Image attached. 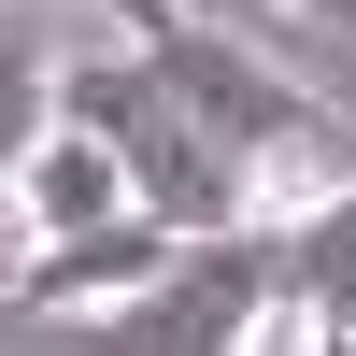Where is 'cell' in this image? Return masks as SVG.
Masks as SVG:
<instances>
[{
  "mask_svg": "<svg viewBox=\"0 0 356 356\" xmlns=\"http://www.w3.org/2000/svg\"><path fill=\"white\" fill-rule=\"evenodd\" d=\"M57 114H72V129H100L114 157H129L143 214H171L186 243H214V228H257V214H243V171H228L214 143H200V114L171 100L157 43H100V57H72V72H57Z\"/></svg>",
  "mask_w": 356,
  "mask_h": 356,
  "instance_id": "6da1fadb",
  "label": "cell"
},
{
  "mask_svg": "<svg viewBox=\"0 0 356 356\" xmlns=\"http://www.w3.org/2000/svg\"><path fill=\"white\" fill-rule=\"evenodd\" d=\"M285 285H300L285 228H214V243H186L129 314H100V342H114V356H243L257 314H271Z\"/></svg>",
  "mask_w": 356,
  "mask_h": 356,
  "instance_id": "7a4b0ae2",
  "label": "cell"
},
{
  "mask_svg": "<svg viewBox=\"0 0 356 356\" xmlns=\"http://www.w3.org/2000/svg\"><path fill=\"white\" fill-rule=\"evenodd\" d=\"M114 214H143V186H129V157H114L100 129H72V114L15 129V257L86 243V228H114Z\"/></svg>",
  "mask_w": 356,
  "mask_h": 356,
  "instance_id": "3957f363",
  "label": "cell"
},
{
  "mask_svg": "<svg viewBox=\"0 0 356 356\" xmlns=\"http://www.w3.org/2000/svg\"><path fill=\"white\" fill-rule=\"evenodd\" d=\"M171 257H186V228H171V214H114V228H86V243L15 257V314H129Z\"/></svg>",
  "mask_w": 356,
  "mask_h": 356,
  "instance_id": "277c9868",
  "label": "cell"
},
{
  "mask_svg": "<svg viewBox=\"0 0 356 356\" xmlns=\"http://www.w3.org/2000/svg\"><path fill=\"white\" fill-rule=\"evenodd\" d=\"M285 257H300V300L328 314V328H342V356H356V186H342L314 228H285Z\"/></svg>",
  "mask_w": 356,
  "mask_h": 356,
  "instance_id": "5b68a950",
  "label": "cell"
},
{
  "mask_svg": "<svg viewBox=\"0 0 356 356\" xmlns=\"http://www.w3.org/2000/svg\"><path fill=\"white\" fill-rule=\"evenodd\" d=\"M243 356H342V328H328V314L300 300V285H285V300L257 314V342H243Z\"/></svg>",
  "mask_w": 356,
  "mask_h": 356,
  "instance_id": "8992f818",
  "label": "cell"
},
{
  "mask_svg": "<svg viewBox=\"0 0 356 356\" xmlns=\"http://www.w3.org/2000/svg\"><path fill=\"white\" fill-rule=\"evenodd\" d=\"M86 15H114V43H171V29H186V0H86Z\"/></svg>",
  "mask_w": 356,
  "mask_h": 356,
  "instance_id": "52a82bcc",
  "label": "cell"
},
{
  "mask_svg": "<svg viewBox=\"0 0 356 356\" xmlns=\"http://www.w3.org/2000/svg\"><path fill=\"white\" fill-rule=\"evenodd\" d=\"M186 15H200V29H243V43H271V29H285V0H186Z\"/></svg>",
  "mask_w": 356,
  "mask_h": 356,
  "instance_id": "ba28073f",
  "label": "cell"
},
{
  "mask_svg": "<svg viewBox=\"0 0 356 356\" xmlns=\"http://www.w3.org/2000/svg\"><path fill=\"white\" fill-rule=\"evenodd\" d=\"M285 15H328V29H342V15H356V0H285Z\"/></svg>",
  "mask_w": 356,
  "mask_h": 356,
  "instance_id": "9c48e42d",
  "label": "cell"
}]
</instances>
